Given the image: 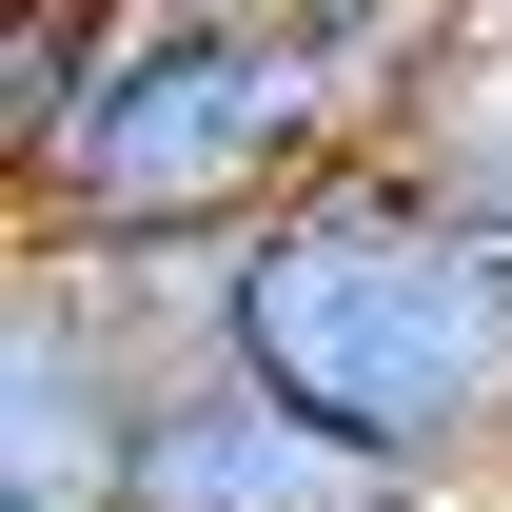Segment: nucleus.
<instances>
[{"instance_id":"obj_4","label":"nucleus","mask_w":512,"mask_h":512,"mask_svg":"<svg viewBox=\"0 0 512 512\" xmlns=\"http://www.w3.org/2000/svg\"><path fill=\"white\" fill-rule=\"evenodd\" d=\"M394 158H414L453 217H493V237H512V0H473V40H453L434 99L394 119Z\"/></svg>"},{"instance_id":"obj_6","label":"nucleus","mask_w":512,"mask_h":512,"mask_svg":"<svg viewBox=\"0 0 512 512\" xmlns=\"http://www.w3.org/2000/svg\"><path fill=\"white\" fill-rule=\"evenodd\" d=\"M119 20H335V0H119Z\"/></svg>"},{"instance_id":"obj_1","label":"nucleus","mask_w":512,"mask_h":512,"mask_svg":"<svg viewBox=\"0 0 512 512\" xmlns=\"http://www.w3.org/2000/svg\"><path fill=\"white\" fill-rule=\"evenodd\" d=\"M237 355L453 512L512 473V237L453 217L394 138L237 237Z\"/></svg>"},{"instance_id":"obj_7","label":"nucleus","mask_w":512,"mask_h":512,"mask_svg":"<svg viewBox=\"0 0 512 512\" xmlns=\"http://www.w3.org/2000/svg\"><path fill=\"white\" fill-rule=\"evenodd\" d=\"M473 512H493V493H473Z\"/></svg>"},{"instance_id":"obj_5","label":"nucleus","mask_w":512,"mask_h":512,"mask_svg":"<svg viewBox=\"0 0 512 512\" xmlns=\"http://www.w3.org/2000/svg\"><path fill=\"white\" fill-rule=\"evenodd\" d=\"M119 60V0H0V178H40Z\"/></svg>"},{"instance_id":"obj_2","label":"nucleus","mask_w":512,"mask_h":512,"mask_svg":"<svg viewBox=\"0 0 512 512\" xmlns=\"http://www.w3.org/2000/svg\"><path fill=\"white\" fill-rule=\"evenodd\" d=\"M138 414H158V355H138L119 276L20 237V276H0V512H119Z\"/></svg>"},{"instance_id":"obj_3","label":"nucleus","mask_w":512,"mask_h":512,"mask_svg":"<svg viewBox=\"0 0 512 512\" xmlns=\"http://www.w3.org/2000/svg\"><path fill=\"white\" fill-rule=\"evenodd\" d=\"M119 512H453V493H414L394 453H355L335 414H296L256 355H197V375H158V414H138Z\"/></svg>"}]
</instances>
